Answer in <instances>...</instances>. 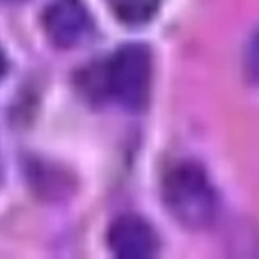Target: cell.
Instances as JSON below:
<instances>
[{"label": "cell", "mask_w": 259, "mask_h": 259, "mask_svg": "<svg viewBox=\"0 0 259 259\" xmlns=\"http://www.w3.org/2000/svg\"><path fill=\"white\" fill-rule=\"evenodd\" d=\"M162 197L174 220L192 231L206 229L219 211V199L206 172L199 165L185 162L167 172Z\"/></svg>", "instance_id": "1"}, {"label": "cell", "mask_w": 259, "mask_h": 259, "mask_svg": "<svg viewBox=\"0 0 259 259\" xmlns=\"http://www.w3.org/2000/svg\"><path fill=\"white\" fill-rule=\"evenodd\" d=\"M151 54L144 45H124L114 52L105 68V82L115 101L130 110L148 103L151 89Z\"/></svg>", "instance_id": "2"}, {"label": "cell", "mask_w": 259, "mask_h": 259, "mask_svg": "<svg viewBox=\"0 0 259 259\" xmlns=\"http://www.w3.org/2000/svg\"><path fill=\"white\" fill-rule=\"evenodd\" d=\"M43 27L54 45L71 48L91 32V15L80 0H55L43 15Z\"/></svg>", "instance_id": "3"}, {"label": "cell", "mask_w": 259, "mask_h": 259, "mask_svg": "<svg viewBox=\"0 0 259 259\" xmlns=\"http://www.w3.org/2000/svg\"><path fill=\"white\" fill-rule=\"evenodd\" d=\"M107 241L110 250L122 259H148L158 254L155 229L137 215H122L108 227Z\"/></svg>", "instance_id": "4"}, {"label": "cell", "mask_w": 259, "mask_h": 259, "mask_svg": "<svg viewBox=\"0 0 259 259\" xmlns=\"http://www.w3.org/2000/svg\"><path fill=\"white\" fill-rule=\"evenodd\" d=\"M105 2L119 22L132 27L151 22L162 4V0H105Z\"/></svg>", "instance_id": "5"}, {"label": "cell", "mask_w": 259, "mask_h": 259, "mask_svg": "<svg viewBox=\"0 0 259 259\" xmlns=\"http://www.w3.org/2000/svg\"><path fill=\"white\" fill-rule=\"evenodd\" d=\"M245 69L254 82L259 83V32L250 37L245 50Z\"/></svg>", "instance_id": "6"}, {"label": "cell", "mask_w": 259, "mask_h": 259, "mask_svg": "<svg viewBox=\"0 0 259 259\" xmlns=\"http://www.w3.org/2000/svg\"><path fill=\"white\" fill-rule=\"evenodd\" d=\"M4 69H6V59L2 55V52H0V76L4 75Z\"/></svg>", "instance_id": "7"}]
</instances>
